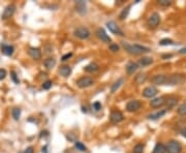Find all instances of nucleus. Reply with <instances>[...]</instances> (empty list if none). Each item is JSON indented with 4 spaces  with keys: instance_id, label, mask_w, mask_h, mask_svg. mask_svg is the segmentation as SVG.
Listing matches in <instances>:
<instances>
[{
    "instance_id": "423d86ee",
    "label": "nucleus",
    "mask_w": 186,
    "mask_h": 153,
    "mask_svg": "<svg viewBox=\"0 0 186 153\" xmlns=\"http://www.w3.org/2000/svg\"><path fill=\"white\" fill-rule=\"evenodd\" d=\"M159 23H160V16L158 13H153L148 18V21H147V25H148L150 29H155L159 25Z\"/></svg>"
},
{
    "instance_id": "79ce46f5",
    "label": "nucleus",
    "mask_w": 186,
    "mask_h": 153,
    "mask_svg": "<svg viewBox=\"0 0 186 153\" xmlns=\"http://www.w3.org/2000/svg\"><path fill=\"white\" fill-rule=\"evenodd\" d=\"M181 135H182V136H184V138L186 139V127L182 128V130H181Z\"/></svg>"
},
{
    "instance_id": "4c0bfd02",
    "label": "nucleus",
    "mask_w": 186,
    "mask_h": 153,
    "mask_svg": "<svg viewBox=\"0 0 186 153\" xmlns=\"http://www.w3.org/2000/svg\"><path fill=\"white\" fill-rule=\"evenodd\" d=\"M10 76H12L13 81L15 82L16 84H19V83H20V80H19V78L17 76V73H16V72H12V73H10Z\"/></svg>"
},
{
    "instance_id": "412c9836",
    "label": "nucleus",
    "mask_w": 186,
    "mask_h": 153,
    "mask_svg": "<svg viewBox=\"0 0 186 153\" xmlns=\"http://www.w3.org/2000/svg\"><path fill=\"white\" fill-rule=\"evenodd\" d=\"M43 65H45L46 69H52L56 65V59L53 58V57H49L43 61Z\"/></svg>"
},
{
    "instance_id": "f03ea898",
    "label": "nucleus",
    "mask_w": 186,
    "mask_h": 153,
    "mask_svg": "<svg viewBox=\"0 0 186 153\" xmlns=\"http://www.w3.org/2000/svg\"><path fill=\"white\" fill-rule=\"evenodd\" d=\"M186 80V76L183 73H173V75L166 76V85L175 86V85H181Z\"/></svg>"
},
{
    "instance_id": "a19ab883",
    "label": "nucleus",
    "mask_w": 186,
    "mask_h": 153,
    "mask_svg": "<svg viewBox=\"0 0 186 153\" xmlns=\"http://www.w3.org/2000/svg\"><path fill=\"white\" fill-rule=\"evenodd\" d=\"M24 153H34V148L32 146H30V147H28V148L25 149Z\"/></svg>"
},
{
    "instance_id": "1a4fd4ad",
    "label": "nucleus",
    "mask_w": 186,
    "mask_h": 153,
    "mask_svg": "<svg viewBox=\"0 0 186 153\" xmlns=\"http://www.w3.org/2000/svg\"><path fill=\"white\" fill-rule=\"evenodd\" d=\"M158 93V89L155 86H148L146 87L143 92H142V95L146 98H153L154 96H156Z\"/></svg>"
},
{
    "instance_id": "ea45409f",
    "label": "nucleus",
    "mask_w": 186,
    "mask_h": 153,
    "mask_svg": "<svg viewBox=\"0 0 186 153\" xmlns=\"http://www.w3.org/2000/svg\"><path fill=\"white\" fill-rule=\"evenodd\" d=\"M73 56V53H67V54H65V55H63L62 56V58H61V60L62 61H66V60H68L70 58V57Z\"/></svg>"
},
{
    "instance_id": "f704fd0d",
    "label": "nucleus",
    "mask_w": 186,
    "mask_h": 153,
    "mask_svg": "<svg viewBox=\"0 0 186 153\" xmlns=\"http://www.w3.org/2000/svg\"><path fill=\"white\" fill-rule=\"evenodd\" d=\"M158 4L160 6H163V7H166V6H169L172 4V1L171 0H159L158 1Z\"/></svg>"
},
{
    "instance_id": "bb28decb",
    "label": "nucleus",
    "mask_w": 186,
    "mask_h": 153,
    "mask_svg": "<svg viewBox=\"0 0 186 153\" xmlns=\"http://www.w3.org/2000/svg\"><path fill=\"white\" fill-rule=\"evenodd\" d=\"M130 7H131V5H127L126 7H124V9H122V12L120 13V15H119V19L121 21L123 20H125L127 17H128V15H129V12H130Z\"/></svg>"
},
{
    "instance_id": "20e7f679",
    "label": "nucleus",
    "mask_w": 186,
    "mask_h": 153,
    "mask_svg": "<svg viewBox=\"0 0 186 153\" xmlns=\"http://www.w3.org/2000/svg\"><path fill=\"white\" fill-rule=\"evenodd\" d=\"M76 37L80 38V39H88L91 35V32L90 30L87 28V27H84V26H81V27H78L75 32H73Z\"/></svg>"
},
{
    "instance_id": "5701e85b",
    "label": "nucleus",
    "mask_w": 186,
    "mask_h": 153,
    "mask_svg": "<svg viewBox=\"0 0 186 153\" xmlns=\"http://www.w3.org/2000/svg\"><path fill=\"white\" fill-rule=\"evenodd\" d=\"M98 69H99V66H98V64L95 63V62H91V63H89L88 65H86V66L84 67V70L87 73H95L97 72Z\"/></svg>"
},
{
    "instance_id": "a18cd8bd",
    "label": "nucleus",
    "mask_w": 186,
    "mask_h": 153,
    "mask_svg": "<svg viewBox=\"0 0 186 153\" xmlns=\"http://www.w3.org/2000/svg\"><path fill=\"white\" fill-rule=\"evenodd\" d=\"M179 53H180V54H186V48L181 49V50L179 51Z\"/></svg>"
},
{
    "instance_id": "393cba45",
    "label": "nucleus",
    "mask_w": 186,
    "mask_h": 153,
    "mask_svg": "<svg viewBox=\"0 0 186 153\" xmlns=\"http://www.w3.org/2000/svg\"><path fill=\"white\" fill-rule=\"evenodd\" d=\"M147 78H148L147 73H139L135 78V83L138 84V85H141V84H143L147 81Z\"/></svg>"
},
{
    "instance_id": "4468645a",
    "label": "nucleus",
    "mask_w": 186,
    "mask_h": 153,
    "mask_svg": "<svg viewBox=\"0 0 186 153\" xmlns=\"http://www.w3.org/2000/svg\"><path fill=\"white\" fill-rule=\"evenodd\" d=\"M166 75H155L151 79V82L155 85H166Z\"/></svg>"
},
{
    "instance_id": "cd10ccee",
    "label": "nucleus",
    "mask_w": 186,
    "mask_h": 153,
    "mask_svg": "<svg viewBox=\"0 0 186 153\" xmlns=\"http://www.w3.org/2000/svg\"><path fill=\"white\" fill-rule=\"evenodd\" d=\"M152 153H166V146L161 143H157L155 145L154 149H153V152Z\"/></svg>"
},
{
    "instance_id": "a878e982",
    "label": "nucleus",
    "mask_w": 186,
    "mask_h": 153,
    "mask_svg": "<svg viewBox=\"0 0 186 153\" xmlns=\"http://www.w3.org/2000/svg\"><path fill=\"white\" fill-rule=\"evenodd\" d=\"M152 63H153V58H151V57H143V58H141L139 61L140 66H148V65Z\"/></svg>"
},
{
    "instance_id": "c03bdc74",
    "label": "nucleus",
    "mask_w": 186,
    "mask_h": 153,
    "mask_svg": "<svg viewBox=\"0 0 186 153\" xmlns=\"http://www.w3.org/2000/svg\"><path fill=\"white\" fill-rule=\"evenodd\" d=\"M42 152L43 153H48V146H46V145L45 147H43V148H42Z\"/></svg>"
},
{
    "instance_id": "c85d7f7f",
    "label": "nucleus",
    "mask_w": 186,
    "mask_h": 153,
    "mask_svg": "<svg viewBox=\"0 0 186 153\" xmlns=\"http://www.w3.org/2000/svg\"><path fill=\"white\" fill-rule=\"evenodd\" d=\"M12 115H13V119L18 121V120L20 119V116H21V109L20 108H13L12 110Z\"/></svg>"
},
{
    "instance_id": "37998d69",
    "label": "nucleus",
    "mask_w": 186,
    "mask_h": 153,
    "mask_svg": "<svg viewBox=\"0 0 186 153\" xmlns=\"http://www.w3.org/2000/svg\"><path fill=\"white\" fill-rule=\"evenodd\" d=\"M173 56L172 54H165V55H162V59H166V58H171V57Z\"/></svg>"
},
{
    "instance_id": "f257e3e1",
    "label": "nucleus",
    "mask_w": 186,
    "mask_h": 153,
    "mask_svg": "<svg viewBox=\"0 0 186 153\" xmlns=\"http://www.w3.org/2000/svg\"><path fill=\"white\" fill-rule=\"evenodd\" d=\"M122 47L127 53L131 54V55H141V54L148 53V52L151 51V49L144 47V46H141V45H138V43H136V45H129V43L123 42Z\"/></svg>"
},
{
    "instance_id": "0eeeda50",
    "label": "nucleus",
    "mask_w": 186,
    "mask_h": 153,
    "mask_svg": "<svg viewBox=\"0 0 186 153\" xmlns=\"http://www.w3.org/2000/svg\"><path fill=\"white\" fill-rule=\"evenodd\" d=\"M106 27H108V29L110 30L113 34H116V35H119V36H124V32H123V30L120 28V27L117 25L116 22L114 21H109L108 23H106Z\"/></svg>"
},
{
    "instance_id": "9d476101",
    "label": "nucleus",
    "mask_w": 186,
    "mask_h": 153,
    "mask_svg": "<svg viewBox=\"0 0 186 153\" xmlns=\"http://www.w3.org/2000/svg\"><path fill=\"white\" fill-rule=\"evenodd\" d=\"M110 120H111L112 123L117 124V123H120V122H122L123 120H124V116H123V114L120 111L115 110V111L112 112L111 115H110Z\"/></svg>"
},
{
    "instance_id": "e433bc0d",
    "label": "nucleus",
    "mask_w": 186,
    "mask_h": 153,
    "mask_svg": "<svg viewBox=\"0 0 186 153\" xmlns=\"http://www.w3.org/2000/svg\"><path fill=\"white\" fill-rule=\"evenodd\" d=\"M92 108L94 109V111H96V112L100 111V110H102V103H100L99 102H95L92 105Z\"/></svg>"
},
{
    "instance_id": "c756f323",
    "label": "nucleus",
    "mask_w": 186,
    "mask_h": 153,
    "mask_svg": "<svg viewBox=\"0 0 186 153\" xmlns=\"http://www.w3.org/2000/svg\"><path fill=\"white\" fill-rule=\"evenodd\" d=\"M144 144H136L135 147H133L132 153H143L144 152Z\"/></svg>"
},
{
    "instance_id": "c9c22d12",
    "label": "nucleus",
    "mask_w": 186,
    "mask_h": 153,
    "mask_svg": "<svg viewBox=\"0 0 186 153\" xmlns=\"http://www.w3.org/2000/svg\"><path fill=\"white\" fill-rule=\"evenodd\" d=\"M52 81L50 80H48V81H46V82H43V89H45V90H49L52 87Z\"/></svg>"
},
{
    "instance_id": "4be33fe9",
    "label": "nucleus",
    "mask_w": 186,
    "mask_h": 153,
    "mask_svg": "<svg viewBox=\"0 0 186 153\" xmlns=\"http://www.w3.org/2000/svg\"><path fill=\"white\" fill-rule=\"evenodd\" d=\"M123 84H124V79H123V78L118 79V80H117L113 84V85L111 86V93H115V92H116L117 90H118L120 87L123 85Z\"/></svg>"
},
{
    "instance_id": "2eb2a0df",
    "label": "nucleus",
    "mask_w": 186,
    "mask_h": 153,
    "mask_svg": "<svg viewBox=\"0 0 186 153\" xmlns=\"http://www.w3.org/2000/svg\"><path fill=\"white\" fill-rule=\"evenodd\" d=\"M76 10L78 12L80 15H85L87 12V6H86V2L83 1V0H79V1H76Z\"/></svg>"
},
{
    "instance_id": "39448f33",
    "label": "nucleus",
    "mask_w": 186,
    "mask_h": 153,
    "mask_svg": "<svg viewBox=\"0 0 186 153\" xmlns=\"http://www.w3.org/2000/svg\"><path fill=\"white\" fill-rule=\"evenodd\" d=\"M76 86L81 89H85V88H88V87L92 86L94 84V80L90 76H82V78L79 79L76 81Z\"/></svg>"
},
{
    "instance_id": "7ed1b4c3",
    "label": "nucleus",
    "mask_w": 186,
    "mask_h": 153,
    "mask_svg": "<svg viewBox=\"0 0 186 153\" xmlns=\"http://www.w3.org/2000/svg\"><path fill=\"white\" fill-rule=\"evenodd\" d=\"M166 152L168 153H181L182 152V145L179 141L171 140L168 142L166 146Z\"/></svg>"
},
{
    "instance_id": "2f4dec72",
    "label": "nucleus",
    "mask_w": 186,
    "mask_h": 153,
    "mask_svg": "<svg viewBox=\"0 0 186 153\" xmlns=\"http://www.w3.org/2000/svg\"><path fill=\"white\" fill-rule=\"evenodd\" d=\"M159 45L160 46H172V45H175V43L173 42L172 39H169V38H163V39H161L159 42Z\"/></svg>"
},
{
    "instance_id": "6ab92c4d",
    "label": "nucleus",
    "mask_w": 186,
    "mask_h": 153,
    "mask_svg": "<svg viewBox=\"0 0 186 153\" xmlns=\"http://www.w3.org/2000/svg\"><path fill=\"white\" fill-rule=\"evenodd\" d=\"M1 52L6 56H12L13 54V52H15V49H13V46H10V45H4V43H2Z\"/></svg>"
},
{
    "instance_id": "6e6552de",
    "label": "nucleus",
    "mask_w": 186,
    "mask_h": 153,
    "mask_svg": "<svg viewBox=\"0 0 186 153\" xmlns=\"http://www.w3.org/2000/svg\"><path fill=\"white\" fill-rule=\"evenodd\" d=\"M141 108H142V102L138 99L130 100V102H128L126 103V111L129 112V113H133V112L139 111Z\"/></svg>"
},
{
    "instance_id": "f8f14e48",
    "label": "nucleus",
    "mask_w": 186,
    "mask_h": 153,
    "mask_svg": "<svg viewBox=\"0 0 186 153\" xmlns=\"http://www.w3.org/2000/svg\"><path fill=\"white\" fill-rule=\"evenodd\" d=\"M163 105H166V97L165 96H159L156 98H153L152 100H150V106L154 109L161 108Z\"/></svg>"
},
{
    "instance_id": "aec40b11",
    "label": "nucleus",
    "mask_w": 186,
    "mask_h": 153,
    "mask_svg": "<svg viewBox=\"0 0 186 153\" xmlns=\"http://www.w3.org/2000/svg\"><path fill=\"white\" fill-rule=\"evenodd\" d=\"M166 113H168V110H161L159 112H157V113L149 114L148 116H147V118L150 119V120H157V119L161 118L162 116H165Z\"/></svg>"
},
{
    "instance_id": "dca6fc26",
    "label": "nucleus",
    "mask_w": 186,
    "mask_h": 153,
    "mask_svg": "<svg viewBox=\"0 0 186 153\" xmlns=\"http://www.w3.org/2000/svg\"><path fill=\"white\" fill-rule=\"evenodd\" d=\"M139 68H140L139 63L133 62V61H129L126 64V73L128 75H132V73H135V72H136Z\"/></svg>"
},
{
    "instance_id": "f3484780",
    "label": "nucleus",
    "mask_w": 186,
    "mask_h": 153,
    "mask_svg": "<svg viewBox=\"0 0 186 153\" xmlns=\"http://www.w3.org/2000/svg\"><path fill=\"white\" fill-rule=\"evenodd\" d=\"M28 54L30 55L31 58H33L34 60H39L42 58V52L38 48H30L28 51Z\"/></svg>"
},
{
    "instance_id": "a211bd4d",
    "label": "nucleus",
    "mask_w": 186,
    "mask_h": 153,
    "mask_svg": "<svg viewBox=\"0 0 186 153\" xmlns=\"http://www.w3.org/2000/svg\"><path fill=\"white\" fill-rule=\"evenodd\" d=\"M72 72L73 69L69 65H62V66H60L59 68V73L63 76V78H68V76H70V73H72Z\"/></svg>"
},
{
    "instance_id": "9b49d317",
    "label": "nucleus",
    "mask_w": 186,
    "mask_h": 153,
    "mask_svg": "<svg viewBox=\"0 0 186 153\" xmlns=\"http://www.w3.org/2000/svg\"><path fill=\"white\" fill-rule=\"evenodd\" d=\"M15 10H16V6L15 4H9L5 7V9L3 10L2 13V20H7V19L12 18L15 13Z\"/></svg>"
},
{
    "instance_id": "7c9ffc66",
    "label": "nucleus",
    "mask_w": 186,
    "mask_h": 153,
    "mask_svg": "<svg viewBox=\"0 0 186 153\" xmlns=\"http://www.w3.org/2000/svg\"><path fill=\"white\" fill-rule=\"evenodd\" d=\"M177 113L181 116H186V103H182L181 106H179V108L177 109Z\"/></svg>"
},
{
    "instance_id": "b1692460",
    "label": "nucleus",
    "mask_w": 186,
    "mask_h": 153,
    "mask_svg": "<svg viewBox=\"0 0 186 153\" xmlns=\"http://www.w3.org/2000/svg\"><path fill=\"white\" fill-rule=\"evenodd\" d=\"M178 103V98L177 97H169L168 99H166V110L168 109H173L174 106H176Z\"/></svg>"
},
{
    "instance_id": "473e14b6",
    "label": "nucleus",
    "mask_w": 186,
    "mask_h": 153,
    "mask_svg": "<svg viewBox=\"0 0 186 153\" xmlns=\"http://www.w3.org/2000/svg\"><path fill=\"white\" fill-rule=\"evenodd\" d=\"M75 147H76V150H79V151H81V152H85V151H86V149H87L86 146H85L83 143H81V142H76Z\"/></svg>"
},
{
    "instance_id": "ddd939ff",
    "label": "nucleus",
    "mask_w": 186,
    "mask_h": 153,
    "mask_svg": "<svg viewBox=\"0 0 186 153\" xmlns=\"http://www.w3.org/2000/svg\"><path fill=\"white\" fill-rule=\"evenodd\" d=\"M96 35L102 42L106 43H110L112 42V38L106 34V32L102 28H98L96 30Z\"/></svg>"
},
{
    "instance_id": "49530a36",
    "label": "nucleus",
    "mask_w": 186,
    "mask_h": 153,
    "mask_svg": "<svg viewBox=\"0 0 186 153\" xmlns=\"http://www.w3.org/2000/svg\"><path fill=\"white\" fill-rule=\"evenodd\" d=\"M40 133H42V135H40V136H46V135H48V132H42Z\"/></svg>"
},
{
    "instance_id": "72a5a7b5",
    "label": "nucleus",
    "mask_w": 186,
    "mask_h": 153,
    "mask_svg": "<svg viewBox=\"0 0 186 153\" xmlns=\"http://www.w3.org/2000/svg\"><path fill=\"white\" fill-rule=\"evenodd\" d=\"M109 49H110V51H112L113 53H117V52L119 51L120 47L117 43H110V46H109Z\"/></svg>"
},
{
    "instance_id": "58836bf2",
    "label": "nucleus",
    "mask_w": 186,
    "mask_h": 153,
    "mask_svg": "<svg viewBox=\"0 0 186 153\" xmlns=\"http://www.w3.org/2000/svg\"><path fill=\"white\" fill-rule=\"evenodd\" d=\"M6 75H7L6 70H5L4 68H0V81L4 80L5 76H6Z\"/></svg>"
}]
</instances>
